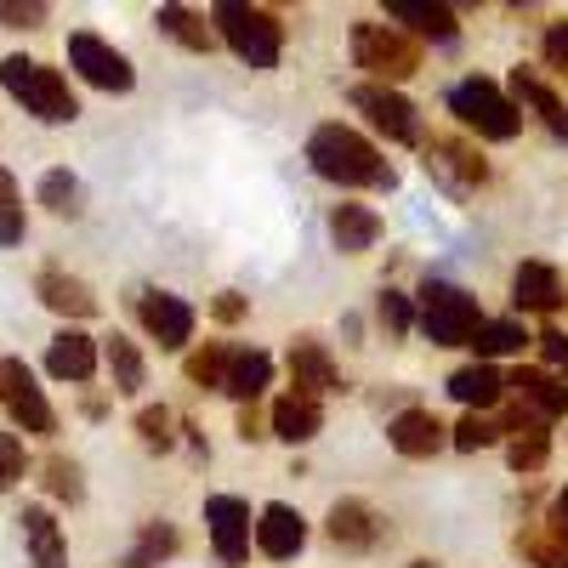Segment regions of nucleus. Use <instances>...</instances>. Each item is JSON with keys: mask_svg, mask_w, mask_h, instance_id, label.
<instances>
[{"mask_svg": "<svg viewBox=\"0 0 568 568\" xmlns=\"http://www.w3.org/2000/svg\"><path fill=\"white\" fill-rule=\"evenodd\" d=\"M307 160L324 182H342V187H393V165L382 160L369 136L347 131V125H318L307 136Z\"/></svg>", "mask_w": 568, "mask_h": 568, "instance_id": "1", "label": "nucleus"}, {"mask_svg": "<svg viewBox=\"0 0 568 568\" xmlns=\"http://www.w3.org/2000/svg\"><path fill=\"white\" fill-rule=\"evenodd\" d=\"M0 85H7L12 98H18L34 120H45V125H69V120H80V103H74L69 80H63L58 69H45V63L23 58V52L0 63Z\"/></svg>", "mask_w": 568, "mask_h": 568, "instance_id": "2", "label": "nucleus"}, {"mask_svg": "<svg viewBox=\"0 0 568 568\" xmlns=\"http://www.w3.org/2000/svg\"><path fill=\"white\" fill-rule=\"evenodd\" d=\"M484 324L489 318L478 313V296H466L460 284H444V278L420 284V329L433 347H471Z\"/></svg>", "mask_w": 568, "mask_h": 568, "instance_id": "3", "label": "nucleus"}, {"mask_svg": "<svg viewBox=\"0 0 568 568\" xmlns=\"http://www.w3.org/2000/svg\"><path fill=\"white\" fill-rule=\"evenodd\" d=\"M222 40L233 45V58L251 63V69H273L278 52H284V23L267 12V7H240V0H222L211 12Z\"/></svg>", "mask_w": 568, "mask_h": 568, "instance_id": "4", "label": "nucleus"}, {"mask_svg": "<svg viewBox=\"0 0 568 568\" xmlns=\"http://www.w3.org/2000/svg\"><path fill=\"white\" fill-rule=\"evenodd\" d=\"M449 109L460 114L466 131H478V136H489V142H511L517 131H524V109H517L495 80H478V74L460 80V85L449 91Z\"/></svg>", "mask_w": 568, "mask_h": 568, "instance_id": "5", "label": "nucleus"}, {"mask_svg": "<svg viewBox=\"0 0 568 568\" xmlns=\"http://www.w3.org/2000/svg\"><path fill=\"white\" fill-rule=\"evenodd\" d=\"M353 63L375 74V85H398L420 69V45L387 23H358L353 29Z\"/></svg>", "mask_w": 568, "mask_h": 568, "instance_id": "6", "label": "nucleus"}, {"mask_svg": "<svg viewBox=\"0 0 568 568\" xmlns=\"http://www.w3.org/2000/svg\"><path fill=\"white\" fill-rule=\"evenodd\" d=\"M0 404L12 409V420L23 426V433H34V438H52L58 433V409L45 404L34 369L23 358H0Z\"/></svg>", "mask_w": 568, "mask_h": 568, "instance_id": "7", "label": "nucleus"}, {"mask_svg": "<svg viewBox=\"0 0 568 568\" xmlns=\"http://www.w3.org/2000/svg\"><path fill=\"white\" fill-rule=\"evenodd\" d=\"M69 69L85 80V85H98V91H131L136 85V69L125 52H114V45L103 34H69Z\"/></svg>", "mask_w": 568, "mask_h": 568, "instance_id": "8", "label": "nucleus"}, {"mask_svg": "<svg viewBox=\"0 0 568 568\" xmlns=\"http://www.w3.org/2000/svg\"><path fill=\"white\" fill-rule=\"evenodd\" d=\"M205 529H211V546H216L222 562H245L251 557L256 524H251V506L240 495H211L205 500Z\"/></svg>", "mask_w": 568, "mask_h": 568, "instance_id": "9", "label": "nucleus"}, {"mask_svg": "<svg viewBox=\"0 0 568 568\" xmlns=\"http://www.w3.org/2000/svg\"><path fill=\"white\" fill-rule=\"evenodd\" d=\"M136 318L165 353H182L187 342H194V307H187L182 296H171V291H142Z\"/></svg>", "mask_w": 568, "mask_h": 568, "instance_id": "10", "label": "nucleus"}, {"mask_svg": "<svg viewBox=\"0 0 568 568\" xmlns=\"http://www.w3.org/2000/svg\"><path fill=\"white\" fill-rule=\"evenodd\" d=\"M353 103L369 114V125L382 131V136H393V142H415L420 136V125H415V103L404 98V91H393V85H358L353 91Z\"/></svg>", "mask_w": 568, "mask_h": 568, "instance_id": "11", "label": "nucleus"}, {"mask_svg": "<svg viewBox=\"0 0 568 568\" xmlns=\"http://www.w3.org/2000/svg\"><path fill=\"white\" fill-rule=\"evenodd\" d=\"M387 444H393L398 455H409V460H426V455H438V449L449 444V426H444L433 409H404V415H393V426H387Z\"/></svg>", "mask_w": 568, "mask_h": 568, "instance_id": "12", "label": "nucleus"}, {"mask_svg": "<svg viewBox=\"0 0 568 568\" xmlns=\"http://www.w3.org/2000/svg\"><path fill=\"white\" fill-rule=\"evenodd\" d=\"M34 296H40L45 307H52V313L74 318V324L98 318V296H91V284H85V278H74V273H63V267H45V273L34 278Z\"/></svg>", "mask_w": 568, "mask_h": 568, "instance_id": "13", "label": "nucleus"}, {"mask_svg": "<svg viewBox=\"0 0 568 568\" xmlns=\"http://www.w3.org/2000/svg\"><path fill=\"white\" fill-rule=\"evenodd\" d=\"M506 387H511L517 398H524V409H535L540 420H557V415H568V382H562V375H551V369L517 364Z\"/></svg>", "mask_w": 568, "mask_h": 568, "instance_id": "14", "label": "nucleus"}, {"mask_svg": "<svg viewBox=\"0 0 568 568\" xmlns=\"http://www.w3.org/2000/svg\"><path fill=\"white\" fill-rule=\"evenodd\" d=\"M511 302L524 307V313H557V307L568 302L562 273L546 267V262H524V267L511 273Z\"/></svg>", "mask_w": 568, "mask_h": 568, "instance_id": "15", "label": "nucleus"}, {"mask_svg": "<svg viewBox=\"0 0 568 568\" xmlns=\"http://www.w3.org/2000/svg\"><path fill=\"white\" fill-rule=\"evenodd\" d=\"M291 382L302 398H324V393H342V369L329 364V353L318 342H291Z\"/></svg>", "mask_w": 568, "mask_h": 568, "instance_id": "16", "label": "nucleus"}, {"mask_svg": "<svg viewBox=\"0 0 568 568\" xmlns=\"http://www.w3.org/2000/svg\"><path fill=\"white\" fill-rule=\"evenodd\" d=\"M256 546H262L273 562L296 557V551L307 546V524H302V511H296V506H262V517H256Z\"/></svg>", "mask_w": 568, "mask_h": 568, "instance_id": "17", "label": "nucleus"}, {"mask_svg": "<svg viewBox=\"0 0 568 568\" xmlns=\"http://www.w3.org/2000/svg\"><path fill=\"white\" fill-rule=\"evenodd\" d=\"M45 369H52L58 382H91V375H98V342H91L85 329H63V336H52V347H45Z\"/></svg>", "mask_w": 568, "mask_h": 568, "instance_id": "18", "label": "nucleus"}, {"mask_svg": "<svg viewBox=\"0 0 568 568\" xmlns=\"http://www.w3.org/2000/svg\"><path fill=\"white\" fill-rule=\"evenodd\" d=\"M506 433H511V466L517 471H540L546 466V455H551V438H546V420L535 415V409H524L517 404L511 409V420H506Z\"/></svg>", "mask_w": 568, "mask_h": 568, "instance_id": "19", "label": "nucleus"}, {"mask_svg": "<svg viewBox=\"0 0 568 568\" xmlns=\"http://www.w3.org/2000/svg\"><path fill=\"white\" fill-rule=\"evenodd\" d=\"M324 529H329V540L347 546V551H369L375 540H382V524H375V511L364 500H336Z\"/></svg>", "mask_w": 568, "mask_h": 568, "instance_id": "20", "label": "nucleus"}, {"mask_svg": "<svg viewBox=\"0 0 568 568\" xmlns=\"http://www.w3.org/2000/svg\"><path fill=\"white\" fill-rule=\"evenodd\" d=\"M23 546H29V557H34V568H63L69 562V551H63V529H58V517L45 511V506H23Z\"/></svg>", "mask_w": 568, "mask_h": 568, "instance_id": "21", "label": "nucleus"}, {"mask_svg": "<svg viewBox=\"0 0 568 568\" xmlns=\"http://www.w3.org/2000/svg\"><path fill=\"white\" fill-rule=\"evenodd\" d=\"M511 85H517V103H529V109L540 114V125H546L551 136H562V142H568V103L557 98V91H551L535 69H517V74H511Z\"/></svg>", "mask_w": 568, "mask_h": 568, "instance_id": "22", "label": "nucleus"}, {"mask_svg": "<svg viewBox=\"0 0 568 568\" xmlns=\"http://www.w3.org/2000/svg\"><path fill=\"white\" fill-rule=\"evenodd\" d=\"M329 240H336L347 256L369 251L375 240H382V216H375L369 205H336L329 211Z\"/></svg>", "mask_w": 568, "mask_h": 568, "instance_id": "23", "label": "nucleus"}, {"mask_svg": "<svg viewBox=\"0 0 568 568\" xmlns=\"http://www.w3.org/2000/svg\"><path fill=\"white\" fill-rule=\"evenodd\" d=\"M318 426H324V409H318V398L284 393V398L273 404V433H278L284 444H307V438H318Z\"/></svg>", "mask_w": 568, "mask_h": 568, "instance_id": "24", "label": "nucleus"}, {"mask_svg": "<svg viewBox=\"0 0 568 568\" xmlns=\"http://www.w3.org/2000/svg\"><path fill=\"white\" fill-rule=\"evenodd\" d=\"M449 393L466 404V415H478V409L500 404L506 382H500V369H495V364H466V369H455V375H449Z\"/></svg>", "mask_w": 568, "mask_h": 568, "instance_id": "25", "label": "nucleus"}, {"mask_svg": "<svg viewBox=\"0 0 568 568\" xmlns=\"http://www.w3.org/2000/svg\"><path fill=\"white\" fill-rule=\"evenodd\" d=\"M267 382H273V358H267V353H256V347H233L227 387H222V393H233V398L256 404V398L267 393Z\"/></svg>", "mask_w": 568, "mask_h": 568, "instance_id": "26", "label": "nucleus"}, {"mask_svg": "<svg viewBox=\"0 0 568 568\" xmlns=\"http://www.w3.org/2000/svg\"><path fill=\"white\" fill-rule=\"evenodd\" d=\"M387 18L409 23L426 40H455V12L438 7V0H387Z\"/></svg>", "mask_w": 568, "mask_h": 568, "instance_id": "27", "label": "nucleus"}, {"mask_svg": "<svg viewBox=\"0 0 568 568\" xmlns=\"http://www.w3.org/2000/svg\"><path fill=\"white\" fill-rule=\"evenodd\" d=\"M517 557H529L535 568H568V529H557V524L524 529L517 535Z\"/></svg>", "mask_w": 568, "mask_h": 568, "instance_id": "28", "label": "nucleus"}, {"mask_svg": "<svg viewBox=\"0 0 568 568\" xmlns=\"http://www.w3.org/2000/svg\"><path fill=\"white\" fill-rule=\"evenodd\" d=\"M160 29H165L171 40H182L187 52H211V45H216L211 23H205L200 12H187V7H160Z\"/></svg>", "mask_w": 568, "mask_h": 568, "instance_id": "29", "label": "nucleus"}, {"mask_svg": "<svg viewBox=\"0 0 568 568\" xmlns=\"http://www.w3.org/2000/svg\"><path fill=\"white\" fill-rule=\"evenodd\" d=\"M103 358H109V375H114V393H142V353H136V342H125V336H109V347H103Z\"/></svg>", "mask_w": 568, "mask_h": 568, "instance_id": "30", "label": "nucleus"}, {"mask_svg": "<svg viewBox=\"0 0 568 568\" xmlns=\"http://www.w3.org/2000/svg\"><path fill=\"white\" fill-rule=\"evenodd\" d=\"M40 205L52 211V216H80V205H85L80 176L74 171H45L40 176Z\"/></svg>", "mask_w": 568, "mask_h": 568, "instance_id": "31", "label": "nucleus"}, {"mask_svg": "<svg viewBox=\"0 0 568 568\" xmlns=\"http://www.w3.org/2000/svg\"><path fill=\"white\" fill-rule=\"evenodd\" d=\"M227 364H233V347L211 342V347H200V353H187V382L222 393V387H227Z\"/></svg>", "mask_w": 568, "mask_h": 568, "instance_id": "32", "label": "nucleus"}, {"mask_svg": "<svg viewBox=\"0 0 568 568\" xmlns=\"http://www.w3.org/2000/svg\"><path fill=\"white\" fill-rule=\"evenodd\" d=\"M524 324H517V318H495V324H484L478 329V342H471V347H478V364H489V358H500V353H524Z\"/></svg>", "mask_w": 568, "mask_h": 568, "instance_id": "33", "label": "nucleus"}, {"mask_svg": "<svg viewBox=\"0 0 568 568\" xmlns=\"http://www.w3.org/2000/svg\"><path fill=\"white\" fill-rule=\"evenodd\" d=\"M23 194H18V182L12 171L0 165V245H23Z\"/></svg>", "mask_w": 568, "mask_h": 568, "instance_id": "34", "label": "nucleus"}, {"mask_svg": "<svg viewBox=\"0 0 568 568\" xmlns=\"http://www.w3.org/2000/svg\"><path fill=\"white\" fill-rule=\"evenodd\" d=\"M171 551H176V529L171 524H149V529H142V540H136V551L125 557V568H154Z\"/></svg>", "mask_w": 568, "mask_h": 568, "instance_id": "35", "label": "nucleus"}, {"mask_svg": "<svg viewBox=\"0 0 568 568\" xmlns=\"http://www.w3.org/2000/svg\"><path fill=\"white\" fill-rule=\"evenodd\" d=\"M136 433H142V444H149V449H171V444H176L171 409H165V404H149V409L136 415Z\"/></svg>", "mask_w": 568, "mask_h": 568, "instance_id": "36", "label": "nucleus"}, {"mask_svg": "<svg viewBox=\"0 0 568 568\" xmlns=\"http://www.w3.org/2000/svg\"><path fill=\"white\" fill-rule=\"evenodd\" d=\"M45 489H52L58 500H80V495H85L80 466H74V460H63V455H52V460H45Z\"/></svg>", "mask_w": 568, "mask_h": 568, "instance_id": "37", "label": "nucleus"}, {"mask_svg": "<svg viewBox=\"0 0 568 568\" xmlns=\"http://www.w3.org/2000/svg\"><path fill=\"white\" fill-rule=\"evenodd\" d=\"M500 438V426L495 420H484V415H460V426H455V449H489Z\"/></svg>", "mask_w": 568, "mask_h": 568, "instance_id": "38", "label": "nucleus"}, {"mask_svg": "<svg viewBox=\"0 0 568 568\" xmlns=\"http://www.w3.org/2000/svg\"><path fill=\"white\" fill-rule=\"evenodd\" d=\"M29 471V455H23V444H18V433H0V495H7L18 478Z\"/></svg>", "mask_w": 568, "mask_h": 568, "instance_id": "39", "label": "nucleus"}, {"mask_svg": "<svg viewBox=\"0 0 568 568\" xmlns=\"http://www.w3.org/2000/svg\"><path fill=\"white\" fill-rule=\"evenodd\" d=\"M0 23H7V29H40L45 7H40V0H23V7H18V0H0Z\"/></svg>", "mask_w": 568, "mask_h": 568, "instance_id": "40", "label": "nucleus"}, {"mask_svg": "<svg viewBox=\"0 0 568 568\" xmlns=\"http://www.w3.org/2000/svg\"><path fill=\"white\" fill-rule=\"evenodd\" d=\"M382 324H387V329H398V336H404V329L415 324V307H409V296L387 291V296H382Z\"/></svg>", "mask_w": 568, "mask_h": 568, "instance_id": "41", "label": "nucleus"}, {"mask_svg": "<svg viewBox=\"0 0 568 568\" xmlns=\"http://www.w3.org/2000/svg\"><path fill=\"white\" fill-rule=\"evenodd\" d=\"M546 63H551L557 74H568V18L546 29Z\"/></svg>", "mask_w": 568, "mask_h": 568, "instance_id": "42", "label": "nucleus"}, {"mask_svg": "<svg viewBox=\"0 0 568 568\" xmlns=\"http://www.w3.org/2000/svg\"><path fill=\"white\" fill-rule=\"evenodd\" d=\"M540 358L551 364V369H568V336H562V329H540Z\"/></svg>", "mask_w": 568, "mask_h": 568, "instance_id": "43", "label": "nucleus"}, {"mask_svg": "<svg viewBox=\"0 0 568 568\" xmlns=\"http://www.w3.org/2000/svg\"><path fill=\"white\" fill-rule=\"evenodd\" d=\"M211 313H216L222 324H240V318H245V296H233V291H222V296L211 302Z\"/></svg>", "mask_w": 568, "mask_h": 568, "instance_id": "44", "label": "nucleus"}, {"mask_svg": "<svg viewBox=\"0 0 568 568\" xmlns=\"http://www.w3.org/2000/svg\"><path fill=\"white\" fill-rule=\"evenodd\" d=\"M240 438H245V444L267 438V433H262V415H256V409H245V415H240Z\"/></svg>", "mask_w": 568, "mask_h": 568, "instance_id": "45", "label": "nucleus"}, {"mask_svg": "<svg viewBox=\"0 0 568 568\" xmlns=\"http://www.w3.org/2000/svg\"><path fill=\"white\" fill-rule=\"evenodd\" d=\"M551 524H557V529H568V484H562V489H557V500H551Z\"/></svg>", "mask_w": 568, "mask_h": 568, "instance_id": "46", "label": "nucleus"}, {"mask_svg": "<svg viewBox=\"0 0 568 568\" xmlns=\"http://www.w3.org/2000/svg\"><path fill=\"white\" fill-rule=\"evenodd\" d=\"M409 568H433V562H409Z\"/></svg>", "mask_w": 568, "mask_h": 568, "instance_id": "47", "label": "nucleus"}]
</instances>
